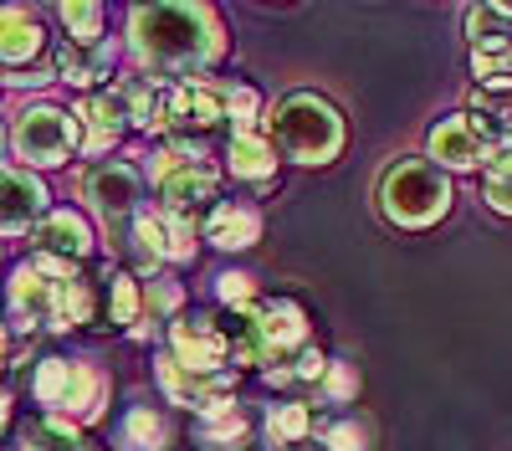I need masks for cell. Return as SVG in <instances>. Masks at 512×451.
Returning <instances> with one entry per match:
<instances>
[{
  "mask_svg": "<svg viewBox=\"0 0 512 451\" xmlns=\"http://www.w3.org/2000/svg\"><path fill=\"white\" fill-rule=\"evenodd\" d=\"M128 57L139 77H154L164 88H185L205 82L226 57V26L216 6H195V0H159V6H134L128 11Z\"/></svg>",
  "mask_w": 512,
  "mask_h": 451,
  "instance_id": "1",
  "label": "cell"
},
{
  "mask_svg": "<svg viewBox=\"0 0 512 451\" xmlns=\"http://www.w3.org/2000/svg\"><path fill=\"white\" fill-rule=\"evenodd\" d=\"M226 339H231V359L236 369H282L303 354L308 339V313L292 298H262L251 313L226 318Z\"/></svg>",
  "mask_w": 512,
  "mask_h": 451,
  "instance_id": "2",
  "label": "cell"
},
{
  "mask_svg": "<svg viewBox=\"0 0 512 451\" xmlns=\"http://www.w3.org/2000/svg\"><path fill=\"white\" fill-rule=\"evenodd\" d=\"M31 400L41 405V416H62L72 426H98L108 416V400H113V380L108 369L93 359H62L47 354L36 359L31 369Z\"/></svg>",
  "mask_w": 512,
  "mask_h": 451,
  "instance_id": "3",
  "label": "cell"
},
{
  "mask_svg": "<svg viewBox=\"0 0 512 451\" xmlns=\"http://www.w3.org/2000/svg\"><path fill=\"white\" fill-rule=\"evenodd\" d=\"M267 134L292 164H333L344 154V113H338L323 93H287L267 113Z\"/></svg>",
  "mask_w": 512,
  "mask_h": 451,
  "instance_id": "4",
  "label": "cell"
},
{
  "mask_svg": "<svg viewBox=\"0 0 512 451\" xmlns=\"http://www.w3.org/2000/svg\"><path fill=\"white\" fill-rule=\"evenodd\" d=\"M451 175L436 159H395L379 180V216L400 231H431L451 211Z\"/></svg>",
  "mask_w": 512,
  "mask_h": 451,
  "instance_id": "5",
  "label": "cell"
},
{
  "mask_svg": "<svg viewBox=\"0 0 512 451\" xmlns=\"http://www.w3.org/2000/svg\"><path fill=\"white\" fill-rule=\"evenodd\" d=\"M216 139H236L231 118H226V103L216 93V82H185V88H169V103H164V129H159V144L175 149L185 159H200L216 149Z\"/></svg>",
  "mask_w": 512,
  "mask_h": 451,
  "instance_id": "6",
  "label": "cell"
},
{
  "mask_svg": "<svg viewBox=\"0 0 512 451\" xmlns=\"http://www.w3.org/2000/svg\"><path fill=\"white\" fill-rule=\"evenodd\" d=\"M149 180H154V211L175 221H210V211L221 205V175L200 159H185L175 149L149 154Z\"/></svg>",
  "mask_w": 512,
  "mask_h": 451,
  "instance_id": "7",
  "label": "cell"
},
{
  "mask_svg": "<svg viewBox=\"0 0 512 451\" xmlns=\"http://www.w3.org/2000/svg\"><path fill=\"white\" fill-rule=\"evenodd\" d=\"M11 154L26 170H62V164L82 149L77 118L57 103H26L11 113Z\"/></svg>",
  "mask_w": 512,
  "mask_h": 451,
  "instance_id": "8",
  "label": "cell"
},
{
  "mask_svg": "<svg viewBox=\"0 0 512 451\" xmlns=\"http://www.w3.org/2000/svg\"><path fill=\"white\" fill-rule=\"evenodd\" d=\"M82 200H88V211L103 221V236L123 252L128 231L144 216V175L128 159H103L82 175Z\"/></svg>",
  "mask_w": 512,
  "mask_h": 451,
  "instance_id": "9",
  "label": "cell"
},
{
  "mask_svg": "<svg viewBox=\"0 0 512 451\" xmlns=\"http://www.w3.org/2000/svg\"><path fill=\"white\" fill-rule=\"evenodd\" d=\"M154 380H159V390H164L169 405H185V410H195V416H205V410H216V405H226L236 395V369L200 375V369H185L169 349L154 359Z\"/></svg>",
  "mask_w": 512,
  "mask_h": 451,
  "instance_id": "10",
  "label": "cell"
},
{
  "mask_svg": "<svg viewBox=\"0 0 512 451\" xmlns=\"http://www.w3.org/2000/svg\"><path fill=\"white\" fill-rule=\"evenodd\" d=\"M93 246H98V236H93L88 216L82 211H52L31 231V262L57 267V272H77L93 257Z\"/></svg>",
  "mask_w": 512,
  "mask_h": 451,
  "instance_id": "11",
  "label": "cell"
},
{
  "mask_svg": "<svg viewBox=\"0 0 512 451\" xmlns=\"http://www.w3.org/2000/svg\"><path fill=\"white\" fill-rule=\"evenodd\" d=\"M169 354H175L185 369H200V375H221L231 364V339L226 323H216L210 313H180L169 323Z\"/></svg>",
  "mask_w": 512,
  "mask_h": 451,
  "instance_id": "12",
  "label": "cell"
},
{
  "mask_svg": "<svg viewBox=\"0 0 512 451\" xmlns=\"http://www.w3.org/2000/svg\"><path fill=\"white\" fill-rule=\"evenodd\" d=\"M52 216V190L26 164H6V211H0V231L6 236H31L41 221Z\"/></svg>",
  "mask_w": 512,
  "mask_h": 451,
  "instance_id": "13",
  "label": "cell"
},
{
  "mask_svg": "<svg viewBox=\"0 0 512 451\" xmlns=\"http://www.w3.org/2000/svg\"><path fill=\"white\" fill-rule=\"evenodd\" d=\"M425 159H436L441 170L451 175H466V170H482L487 175V164L497 159L492 149H487V139L477 134V123L466 118V113H451V118H441L436 129H431V154Z\"/></svg>",
  "mask_w": 512,
  "mask_h": 451,
  "instance_id": "14",
  "label": "cell"
},
{
  "mask_svg": "<svg viewBox=\"0 0 512 451\" xmlns=\"http://www.w3.org/2000/svg\"><path fill=\"white\" fill-rule=\"evenodd\" d=\"M72 118H77V134H82V154H108V149H118V139L134 129L128 123V113H123V103L113 98V88H103V93H82L77 98V108H72Z\"/></svg>",
  "mask_w": 512,
  "mask_h": 451,
  "instance_id": "15",
  "label": "cell"
},
{
  "mask_svg": "<svg viewBox=\"0 0 512 451\" xmlns=\"http://www.w3.org/2000/svg\"><path fill=\"white\" fill-rule=\"evenodd\" d=\"M52 77H62L67 88H82V93H103V82L113 77V41H98V47H82V41H62Z\"/></svg>",
  "mask_w": 512,
  "mask_h": 451,
  "instance_id": "16",
  "label": "cell"
},
{
  "mask_svg": "<svg viewBox=\"0 0 512 451\" xmlns=\"http://www.w3.org/2000/svg\"><path fill=\"white\" fill-rule=\"evenodd\" d=\"M277 144H272V134L267 129H256V134H236L231 144H226V170L236 175V180H246V185H262V190H272V180H277Z\"/></svg>",
  "mask_w": 512,
  "mask_h": 451,
  "instance_id": "17",
  "label": "cell"
},
{
  "mask_svg": "<svg viewBox=\"0 0 512 451\" xmlns=\"http://www.w3.org/2000/svg\"><path fill=\"white\" fill-rule=\"evenodd\" d=\"M205 241L221 246V252H246V246L262 241V211L246 200H221L205 221Z\"/></svg>",
  "mask_w": 512,
  "mask_h": 451,
  "instance_id": "18",
  "label": "cell"
},
{
  "mask_svg": "<svg viewBox=\"0 0 512 451\" xmlns=\"http://www.w3.org/2000/svg\"><path fill=\"white\" fill-rule=\"evenodd\" d=\"M98 318H103V328H128L134 334L144 323V287L128 272H108L98 282Z\"/></svg>",
  "mask_w": 512,
  "mask_h": 451,
  "instance_id": "19",
  "label": "cell"
},
{
  "mask_svg": "<svg viewBox=\"0 0 512 451\" xmlns=\"http://www.w3.org/2000/svg\"><path fill=\"white\" fill-rule=\"evenodd\" d=\"M113 98L123 103V113H128L134 129H149V134L164 129V103H169L164 82H154V77H118L113 82Z\"/></svg>",
  "mask_w": 512,
  "mask_h": 451,
  "instance_id": "20",
  "label": "cell"
},
{
  "mask_svg": "<svg viewBox=\"0 0 512 451\" xmlns=\"http://www.w3.org/2000/svg\"><path fill=\"white\" fill-rule=\"evenodd\" d=\"M6 451H98V446L82 436V426H72L62 416H36V421L11 431Z\"/></svg>",
  "mask_w": 512,
  "mask_h": 451,
  "instance_id": "21",
  "label": "cell"
},
{
  "mask_svg": "<svg viewBox=\"0 0 512 451\" xmlns=\"http://www.w3.org/2000/svg\"><path fill=\"white\" fill-rule=\"evenodd\" d=\"M41 52H47V31H41V16L26 6H6V77H21V67H31Z\"/></svg>",
  "mask_w": 512,
  "mask_h": 451,
  "instance_id": "22",
  "label": "cell"
},
{
  "mask_svg": "<svg viewBox=\"0 0 512 451\" xmlns=\"http://www.w3.org/2000/svg\"><path fill=\"white\" fill-rule=\"evenodd\" d=\"M466 118L477 123V134L487 139L492 154H507L512 149V88H502V93L477 88L472 103H466Z\"/></svg>",
  "mask_w": 512,
  "mask_h": 451,
  "instance_id": "23",
  "label": "cell"
},
{
  "mask_svg": "<svg viewBox=\"0 0 512 451\" xmlns=\"http://www.w3.org/2000/svg\"><path fill=\"white\" fill-rule=\"evenodd\" d=\"M195 441L200 451H241L251 441V416L236 400H226L216 410H205V416H195Z\"/></svg>",
  "mask_w": 512,
  "mask_h": 451,
  "instance_id": "24",
  "label": "cell"
},
{
  "mask_svg": "<svg viewBox=\"0 0 512 451\" xmlns=\"http://www.w3.org/2000/svg\"><path fill=\"white\" fill-rule=\"evenodd\" d=\"M313 431H318V421H313L308 400H282V405L267 410V421H262V441H267V451L313 446Z\"/></svg>",
  "mask_w": 512,
  "mask_h": 451,
  "instance_id": "25",
  "label": "cell"
},
{
  "mask_svg": "<svg viewBox=\"0 0 512 451\" xmlns=\"http://www.w3.org/2000/svg\"><path fill=\"white\" fill-rule=\"evenodd\" d=\"M118 446L123 451H164L169 446V416L159 405H134L118 426Z\"/></svg>",
  "mask_w": 512,
  "mask_h": 451,
  "instance_id": "26",
  "label": "cell"
},
{
  "mask_svg": "<svg viewBox=\"0 0 512 451\" xmlns=\"http://www.w3.org/2000/svg\"><path fill=\"white\" fill-rule=\"evenodd\" d=\"M210 82H216V93H221V103H226V118H231L236 134L267 129V118H262V93H256L251 82H226V77H210Z\"/></svg>",
  "mask_w": 512,
  "mask_h": 451,
  "instance_id": "27",
  "label": "cell"
},
{
  "mask_svg": "<svg viewBox=\"0 0 512 451\" xmlns=\"http://www.w3.org/2000/svg\"><path fill=\"white\" fill-rule=\"evenodd\" d=\"M466 36H472V52L512 47V6H472L466 11Z\"/></svg>",
  "mask_w": 512,
  "mask_h": 451,
  "instance_id": "28",
  "label": "cell"
},
{
  "mask_svg": "<svg viewBox=\"0 0 512 451\" xmlns=\"http://www.w3.org/2000/svg\"><path fill=\"white\" fill-rule=\"evenodd\" d=\"M374 446V431L364 416H333V421H318L313 431V451H369Z\"/></svg>",
  "mask_w": 512,
  "mask_h": 451,
  "instance_id": "29",
  "label": "cell"
},
{
  "mask_svg": "<svg viewBox=\"0 0 512 451\" xmlns=\"http://www.w3.org/2000/svg\"><path fill=\"white\" fill-rule=\"evenodd\" d=\"M185 308V293H180V282L175 277H149L144 282V323L134 328V339H149V323H164V318H180Z\"/></svg>",
  "mask_w": 512,
  "mask_h": 451,
  "instance_id": "30",
  "label": "cell"
},
{
  "mask_svg": "<svg viewBox=\"0 0 512 451\" xmlns=\"http://www.w3.org/2000/svg\"><path fill=\"white\" fill-rule=\"evenodd\" d=\"M57 21L67 26V41H82V47H98L103 36V21L108 11L98 6V0H67V6H57Z\"/></svg>",
  "mask_w": 512,
  "mask_h": 451,
  "instance_id": "31",
  "label": "cell"
},
{
  "mask_svg": "<svg viewBox=\"0 0 512 451\" xmlns=\"http://www.w3.org/2000/svg\"><path fill=\"white\" fill-rule=\"evenodd\" d=\"M328 354L318 349V344H308L303 354H297L292 364H282V369H267V385H282V390H297V385H323V375H328Z\"/></svg>",
  "mask_w": 512,
  "mask_h": 451,
  "instance_id": "32",
  "label": "cell"
},
{
  "mask_svg": "<svg viewBox=\"0 0 512 451\" xmlns=\"http://www.w3.org/2000/svg\"><path fill=\"white\" fill-rule=\"evenodd\" d=\"M482 200L492 205L497 216H512V149L497 154L487 164V175H482Z\"/></svg>",
  "mask_w": 512,
  "mask_h": 451,
  "instance_id": "33",
  "label": "cell"
},
{
  "mask_svg": "<svg viewBox=\"0 0 512 451\" xmlns=\"http://www.w3.org/2000/svg\"><path fill=\"white\" fill-rule=\"evenodd\" d=\"M472 77L477 88H512V47H492V52H472Z\"/></svg>",
  "mask_w": 512,
  "mask_h": 451,
  "instance_id": "34",
  "label": "cell"
},
{
  "mask_svg": "<svg viewBox=\"0 0 512 451\" xmlns=\"http://www.w3.org/2000/svg\"><path fill=\"white\" fill-rule=\"evenodd\" d=\"M318 400H323V405H354V400H359V369H354L349 359H333L328 375H323V385H318Z\"/></svg>",
  "mask_w": 512,
  "mask_h": 451,
  "instance_id": "35",
  "label": "cell"
},
{
  "mask_svg": "<svg viewBox=\"0 0 512 451\" xmlns=\"http://www.w3.org/2000/svg\"><path fill=\"white\" fill-rule=\"evenodd\" d=\"M216 298H221L231 313H251L256 303H262V298H256V277H251V272H221V277H216Z\"/></svg>",
  "mask_w": 512,
  "mask_h": 451,
  "instance_id": "36",
  "label": "cell"
},
{
  "mask_svg": "<svg viewBox=\"0 0 512 451\" xmlns=\"http://www.w3.org/2000/svg\"><path fill=\"white\" fill-rule=\"evenodd\" d=\"M164 231H169V262H190L195 257V236H205V226L175 221V216H164Z\"/></svg>",
  "mask_w": 512,
  "mask_h": 451,
  "instance_id": "37",
  "label": "cell"
}]
</instances>
